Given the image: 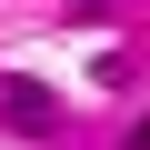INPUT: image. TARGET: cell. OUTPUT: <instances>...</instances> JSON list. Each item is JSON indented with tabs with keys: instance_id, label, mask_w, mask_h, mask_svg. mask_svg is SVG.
Masks as SVG:
<instances>
[{
	"instance_id": "obj_1",
	"label": "cell",
	"mask_w": 150,
	"mask_h": 150,
	"mask_svg": "<svg viewBox=\"0 0 150 150\" xmlns=\"http://www.w3.org/2000/svg\"><path fill=\"white\" fill-rule=\"evenodd\" d=\"M0 110H10L20 140H50V130H60V100H50L40 80H10V90H0Z\"/></svg>"
},
{
	"instance_id": "obj_2",
	"label": "cell",
	"mask_w": 150,
	"mask_h": 150,
	"mask_svg": "<svg viewBox=\"0 0 150 150\" xmlns=\"http://www.w3.org/2000/svg\"><path fill=\"white\" fill-rule=\"evenodd\" d=\"M120 150H150V120H140V130H130V140H120Z\"/></svg>"
}]
</instances>
